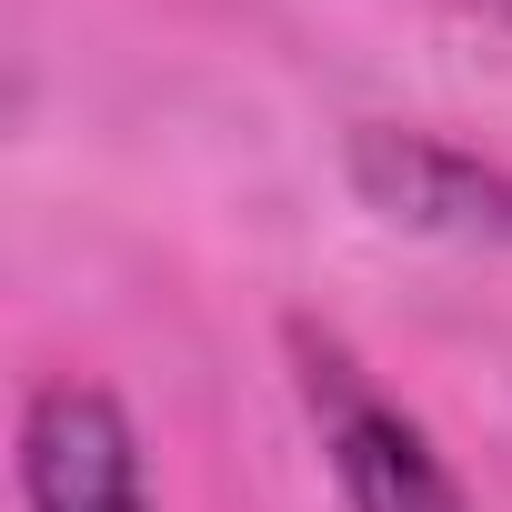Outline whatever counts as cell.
Returning a JSON list of instances; mask_svg holds the SVG:
<instances>
[{"mask_svg":"<svg viewBox=\"0 0 512 512\" xmlns=\"http://www.w3.org/2000/svg\"><path fill=\"white\" fill-rule=\"evenodd\" d=\"M292 362H302V412L322 432V462H332V492L342 512H472L462 472L442 462V442L312 322H292Z\"/></svg>","mask_w":512,"mask_h":512,"instance_id":"cell-1","label":"cell"},{"mask_svg":"<svg viewBox=\"0 0 512 512\" xmlns=\"http://www.w3.org/2000/svg\"><path fill=\"white\" fill-rule=\"evenodd\" d=\"M21 512H151L141 422L111 382L61 372L21 402Z\"/></svg>","mask_w":512,"mask_h":512,"instance_id":"cell-3","label":"cell"},{"mask_svg":"<svg viewBox=\"0 0 512 512\" xmlns=\"http://www.w3.org/2000/svg\"><path fill=\"white\" fill-rule=\"evenodd\" d=\"M342 171H352L362 211H382L392 231L462 241V251H512V161H482L472 141L362 121L342 141Z\"/></svg>","mask_w":512,"mask_h":512,"instance_id":"cell-2","label":"cell"},{"mask_svg":"<svg viewBox=\"0 0 512 512\" xmlns=\"http://www.w3.org/2000/svg\"><path fill=\"white\" fill-rule=\"evenodd\" d=\"M462 11H482V21H512V0H462Z\"/></svg>","mask_w":512,"mask_h":512,"instance_id":"cell-4","label":"cell"}]
</instances>
